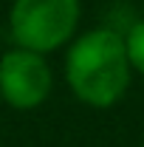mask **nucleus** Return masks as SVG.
I'll return each instance as SVG.
<instances>
[{"label":"nucleus","instance_id":"nucleus-3","mask_svg":"<svg viewBox=\"0 0 144 147\" xmlns=\"http://www.w3.org/2000/svg\"><path fill=\"white\" fill-rule=\"evenodd\" d=\"M54 88V71L45 54L28 48H9L0 54V99L14 110L40 108Z\"/></svg>","mask_w":144,"mask_h":147},{"label":"nucleus","instance_id":"nucleus-1","mask_svg":"<svg viewBox=\"0 0 144 147\" xmlns=\"http://www.w3.org/2000/svg\"><path fill=\"white\" fill-rule=\"evenodd\" d=\"M65 82L88 108L108 110L119 105L133 82L124 34L108 26L76 34L65 51Z\"/></svg>","mask_w":144,"mask_h":147},{"label":"nucleus","instance_id":"nucleus-2","mask_svg":"<svg viewBox=\"0 0 144 147\" xmlns=\"http://www.w3.org/2000/svg\"><path fill=\"white\" fill-rule=\"evenodd\" d=\"M82 0H11L9 31L20 48L51 54L79 34Z\"/></svg>","mask_w":144,"mask_h":147},{"label":"nucleus","instance_id":"nucleus-5","mask_svg":"<svg viewBox=\"0 0 144 147\" xmlns=\"http://www.w3.org/2000/svg\"><path fill=\"white\" fill-rule=\"evenodd\" d=\"M139 147H144V144H139Z\"/></svg>","mask_w":144,"mask_h":147},{"label":"nucleus","instance_id":"nucleus-4","mask_svg":"<svg viewBox=\"0 0 144 147\" xmlns=\"http://www.w3.org/2000/svg\"><path fill=\"white\" fill-rule=\"evenodd\" d=\"M124 48L133 74L144 76V20H136L130 28L124 31Z\"/></svg>","mask_w":144,"mask_h":147}]
</instances>
